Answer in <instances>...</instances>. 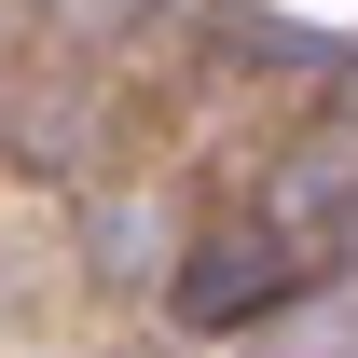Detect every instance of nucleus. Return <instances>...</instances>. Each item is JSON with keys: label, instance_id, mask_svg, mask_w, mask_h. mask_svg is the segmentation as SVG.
Returning <instances> with one entry per match:
<instances>
[{"label": "nucleus", "instance_id": "f257e3e1", "mask_svg": "<svg viewBox=\"0 0 358 358\" xmlns=\"http://www.w3.org/2000/svg\"><path fill=\"white\" fill-rule=\"evenodd\" d=\"M317 262H289V234H234V248H207V275H179V317L193 331H234V317H262V303H289Z\"/></svg>", "mask_w": 358, "mask_h": 358}]
</instances>
